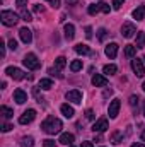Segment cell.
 <instances>
[{"instance_id": "1", "label": "cell", "mask_w": 145, "mask_h": 147, "mask_svg": "<svg viewBox=\"0 0 145 147\" xmlns=\"http://www.w3.org/2000/svg\"><path fill=\"white\" fill-rule=\"evenodd\" d=\"M41 128L43 132H46L48 135H55V134H60L62 130V121L55 116H48L43 123H41Z\"/></svg>"}, {"instance_id": "2", "label": "cell", "mask_w": 145, "mask_h": 147, "mask_svg": "<svg viewBox=\"0 0 145 147\" xmlns=\"http://www.w3.org/2000/svg\"><path fill=\"white\" fill-rule=\"evenodd\" d=\"M0 21H2V24H5V26H15L17 21H19V16L14 14L12 10H2V12H0Z\"/></svg>"}, {"instance_id": "3", "label": "cell", "mask_w": 145, "mask_h": 147, "mask_svg": "<svg viewBox=\"0 0 145 147\" xmlns=\"http://www.w3.org/2000/svg\"><path fill=\"white\" fill-rule=\"evenodd\" d=\"M22 63H24V67H28L29 70H38V69L41 67V63H39V60H38V57L34 53H28V55L24 57Z\"/></svg>"}, {"instance_id": "4", "label": "cell", "mask_w": 145, "mask_h": 147, "mask_svg": "<svg viewBox=\"0 0 145 147\" xmlns=\"http://www.w3.org/2000/svg\"><path fill=\"white\" fill-rule=\"evenodd\" d=\"M132 69H133V72H135L137 77H144L145 75L144 60H140V58H133V60H132Z\"/></svg>"}, {"instance_id": "5", "label": "cell", "mask_w": 145, "mask_h": 147, "mask_svg": "<svg viewBox=\"0 0 145 147\" xmlns=\"http://www.w3.org/2000/svg\"><path fill=\"white\" fill-rule=\"evenodd\" d=\"M135 33H138V31H137V28H135L133 22H125V24L121 26V34L125 38H133Z\"/></svg>"}, {"instance_id": "6", "label": "cell", "mask_w": 145, "mask_h": 147, "mask_svg": "<svg viewBox=\"0 0 145 147\" xmlns=\"http://www.w3.org/2000/svg\"><path fill=\"white\" fill-rule=\"evenodd\" d=\"M5 74H7L9 77H12L14 80H22V79L26 77V74L22 72L21 69H17V67H7V69H5Z\"/></svg>"}, {"instance_id": "7", "label": "cell", "mask_w": 145, "mask_h": 147, "mask_svg": "<svg viewBox=\"0 0 145 147\" xmlns=\"http://www.w3.org/2000/svg\"><path fill=\"white\" fill-rule=\"evenodd\" d=\"M65 98H67V101L75 103V105H80V103H82V92H80L79 89H72V91H68V92L65 94Z\"/></svg>"}, {"instance_id": "8", "label": "cell", "mask_w": 145, "mask_h": 147, "mask_svg": "<svg viewBox=\"0 0 145 147\" xmlns=\"http://www.w3.org/2000/svg\"><path fill=\"white\" fill-rule=\"evenodd\" d=\"M34 118H36V110H28L19 116V123H21V125H28V123H31Z\"/></svg>"}, {"instance_id": "9", "label": "cell", "mask_w": 145, "mask_h": 147, "mask_svg": "<svg viewBox=\"0 0 145 147\" xmlns=\"http://www.w3.org/2000/svg\"><path fill=\"white\" fill-rule=\"evenodd\" d=\"M119 108H121V101L118 99V98H114L111 103H109V118H116L118 116V113H119Z\"/></svg>"}, {"instance_id": "10", "label": "cell", "mask_w": 145, "mask_h": 147, "mask_svg": "<svg viewBox=\"0 0 145 147\" xmlns=\"http://www.w3.org/2000/svg\"><path fill=\"white\" fill-rule=\"evenodd\" d=\"M108 128H109L108 118H99V120L92 125V130H94V132H99V134H101V132H106Z\"/></svg>"}, {"instance_id": "11", "label": "cell", "mask_w": 145, "mask_h": 147, "mask_svg": "<svg viewBox=\"0 0 145 147\" xmlns=\"http://www.w3.org/2000/svg\"><path fill=\"white\" fill-rule=\"evenodd\" d=\"M92 86H96V87H104V86H108V79H106V75L96 74V75L92 77Z\"/></svg>"}, {"instance_id": "12", "label": "cell", "mask_w": 145, "mask_h": 147, "mask_svg": "<svg viewBox=\"0 0 145 147\" xmlns=\"http://www.w3.org/2000/svg\"><path fill=\"white\" fill-rule=\"evenodd\" d=\"M14 101H15L17 105H24V103L28 101V94H26L22 89H15V91H14Z\"/></svg>"}, {"instance_id": "13", "label": "cell", "mask_w": 145, "mask_h": 147, "mask_svg": "<svg viewBox=\"0 0 145 147\" xmlns=\"http://www.w3.org/2000/svg\"><path fill=\"white\" fill-rule=\"evenodd\" d=\"M19 36H21V39H22V43L29 45V43L33 41V31L28 29V28H22V29L19 31Z\"/></svg>"}, {"instance_id": "14", "label": "cell", "mask_w": 145, "mask_h": 147, "mask_svg": "<svg viewBox=\"0 0 145 147\" xmlns=\"http://www.w3.org/2000/svg\"><path fill=\"white\" fill-rule=\"evenodd\" d=\"M58 142H60V144H63V146H73L75 137H73V134L65 132V134H62V135H60V140H58Z\"/></svg>"}, {"instance_id": "15", "label": "cell", "mask_w": 145, "mask_h": 147, "mask_svg": "<svg viewBox=\"0 0 145 147\" xmlns=\"http://www.w3.org/2000/svg\"><path fill=\"white\" fill-rule=\"evenodd\" d=\"M104 53H106L108 58H116V55H118V45L116 43H109L108 46H106V50H104Z\"/></svg>"}, {"instance_id": "16", "label": "cell", "mask_w": 145, "mask_h": 147, "mask_svg": "<svg viewBox=\"0 0 145 147\" xmlns=\"http://www.w3.org/2000/svg\"><path fill=\"white\" fill-rule=\"evenodd\" d=\"M60 110H62V115L65 116V118H73V115H75V111L73 108L68 105V103H65V105H62L60 106Z\"/></svg>"}, {"instance_id": "17", "label": "cell", "mask_w": 145, "mask_h": 147, "mask_svg": "<svg viewBox=\"0 0 145 147\" xmlns=\"http://www.w3.org/2000/svg\"><path fill=\"white\" fill-rule=\"evenodd\" d=\"M133 19L144 21L145 19V5H140V7H137V9L133 10Z\"/></svg>"}, {"instance_id": "18", "label": "cell", "mask_w": 145, "mask_h": 147, "mask_svg": "<svg viewBox=\"0 0 145 147\" xmlns=\"http://www.w3.org/2000/svg\"><path fill=\"white\" fill-rule=\"evenodd\" d=\"M63 31H65V38L67 39H73V36H75V26L73 24H65Z\"/></svg>"}, {"instance_id": "19", "label": "cell", "mask_w": 145, "mask_h": 147, "mask_svg": "<svg viewBox=\"0 0 145 147\" xmlns=\"http://www.w3.org/2000/svg\"><path fill=\"white\" fill-rule=\"evenodd\" d=\"M75 51H77L79 55H89V53H91V48H89L87 45L79 43V45H75Z\"/></svg>"}, {"instance_id": "20", "label": "cell", "mask_w": 145, "mask_h": 147, "mask_svg": "<svg viewBox=\"0 0 145 147\" xmlns=\"http://www.w3.org/2000/svg\"><path fill=\"white\" fill-rule=\"evenodd\" d=\"M19 16H21V19H22V21H26V22H31V21H33V16H31V12H29L26 7H22V9H21Z\"/></svg>"}, {"instance_id": "21", "label": "cell", "mask_w": 145, "mask_h": 147, "mask_svg": "<svg viewBox=\"0 0 145 147\" xmlns=\"http://www.w3.org/2000/svg\"><path fill=\"white\" fill-rule=\"evenodd\" d=\"M125 55H126L128 58H133V57L137 55V46H135V45H126V48H125Z\"/></svg>"}, {"instance_id": "22", "label": "cell", "mask_w": 145, "mask_h": 147, "mask_svg": "<svg viewBox=\"0 0 145 147\" xmlns=\"http://www.w3.org/2000/svg\"><path fill=\"white\" fill-rule=\"evenodd\" d=\"M39 87L44 89V91H48V89L53 87V80H51V79H41V80H39Z\"/></svg>"}, {"instance_id": "23", "label": "cell", "mask_w": 145, "mask_h": 147, "mask_svg": "<svg viewBox=\"0 0 145 147\" xmlns=\"http://www.w3.org/2000/svg\"><path fill=\"white\" fill-rule=\"evenodd\" d=\"M137 48H144L145 46V33L144 31H138L137 33V45H135Z\"/></svg>"}, {"instance_id": "24", "label": "cell", "mask_w": 145, "mask_h": 147, "mask_svg": "<svg viewBox=\"0 0 145 147\" xmlns=\"http://www.w3.org/2000/svg\"><path fill=\"white\" fill-rule=\"evenodd\" d=\"M121 140H123V134H121V132H114V134L111 135V144L118 146V144H121Z\"/></svg>"}, {"instance_id": "25", "label": "cell", "mask_w": 145, "mask_h": 147, "mask_svg": "<svg viewBox=\"0 0 145 147\" xmlns=\"http://www.w3.org/2000/svg\"><path fill=\"white\" fill-rule=\"evenodd\" d=\"M116 72H118V67L113 65V63L104 65V69H103V74H106V75H113V74H116Z\"/></svg>"}, {"instance_id": "26", "label": "cell", "mask_w": 145, "mask_h": 147, "mask_svg": "<svg viewBox=\"0 0 145 147\" xmlns=\"http://www.w3.org/2000/svg\"><path fill=\"white\" fill-rule=\"evenodd\" d=\"M65 65H67V58H65V57H58V58L55 60V67H56L58 70L65 69Z\"/></svg>"}, {"instance_id": "27", "label": "cell", "mask_w": 145, "mask_h": 147, "mask_svg": "<svg viewBox=\"0 0 145 147\" xmlns=\"http://www.w3.org/2000/svg\"><path fill=\"white\" fill-rule=\"evenodd\" d=\"M70 70H72V72L82 70V60H73L72 63H70Z\"/></svg>"}, {"instance_id": "28", "label": "cell", "mask_w": 145, "mask_h": 147, "mask_svg": "<svg viewBox=\"0 0 145 147\" xmlns=\"http://www.w3.org/2000/svg\"><path fill=\"white\" fill-rule=\"evenodd\" d=\"M0 113H2V115H3V118H7V120L14 116V111L10 110V108H7V106H2V108H0Z\"/></svg>"}, {"instance_id": "29", "label": "cell", "mask_w": 145, "mask_h": 147, "mask_svg": "<svg viewBox=\"0 0 145 147\" xmlns=\"http://www.w3.org/2000/svg\"><path fill=\"white\" fill-rule=\"evenodd\" d=\"M34 146V139L33 137H24L21 140V147H33Z\"/></svg>"}, {"instance_id": "30", "label": "cell", "mask_w": 145, "mask_h": 147, "mask_svg": "<svg viewBox=\"0 0 145 147\" xmlns=\"http://www.w3.org/2000/svg\"><path fill=\"white\" fill-rule=\"evenodd\" d=\"M87 12H89L91 16H96L97 12H101V9H99V3H92V5H89V7H87Z\"/></svg>"}, {"instance_id": "31", "label": "cell", "mask_w": 145, "mask_h": 147, "mask_svg": "<svg viewBox=\"0 0 145 147\" xmlns=\"http://www.w3.org/2000/svg\"><path fill=\"white\" fill-rule=\"evenodd\" d=\"M106 34H108L106 28H99V29H97V38H99V41H104V39H106Z\"/></svg>"}, {"instance_id": "32", "label": "cell", "mask_w": 145, "mask_h": 147, "mask_svg": "<svg viewBox=\"0 0 145 147\" xmlns=\"http://www.w3.org/2000/svg\"><path fill=\"white\" fill-rule=\"evenodd\" d=\"M97 3H99V9H101V12L109 14V10H111V9H109V5L106 3V2H97Z\"/></svg>"}, {"instance_id": "33", "label": "cell", "mask_w": 145, "mask_h": 147, "mask_svg": "<svg viewBox=\"0 0 145 147\" xmlns=\"http://www.w3.org/2000/svg\"><path fill=\"white\" fill-rule=\"evenodd\" d=\"M123 3H125V0H113V9L114 10H119L123 7Z\"/></svg>"}, {"instance_id": "34", "label": "cell", "mask_w": 145, "mask_h": 147, "mask_svg": "<svg viewBox=\"0 0 145 147\" xmlns=\"http://www.w3.org/2000/svg\"><path fill=\"white\" fill-rule=\"evenodd\" d=\"M130 106L132 108L138 106V96H130Z\"/></svg>"}, {"instance_id": "35", "label": "cell", "mask_w": 145, "mask_h": 147, "mask_svg": "<svg viewBox=\"0 0 145 147\" xmlns=\"http://www.w3.org/2000/svg\"><path fill=\"white\" fill-rule=\"evenodd\" d=\"M55 140H51V139H46V140H43V147H55Z\"/></svg>"}, {"instance_id": "36", "label": "cell", "mask_w": 145, "mask_h": 147, "mask_svg": "<svg viewBox=\"0 0 145 147\" xmlns=\"http://www.w3.org/2000/svg\"><path fill=\"white\" fill-rule=\"evenodd\" d=\"M85 118H87V120H94V118H96L94 111H92V110H87V111H85Z\"/></svg>"}, {"instance_id": "37", "label": "cell", "mask_w": 145, "mask_h": 147, "mask_svg": "<svg viewBox=\"0 0 145 147\" xmlns=\"http://www.w3.org/2000/svg\"><path fill=\"white\" fill-rule=\"evenodd\" d=\"M9 48L15 51V50H17V41H15V39H10V41H9Z\"/></svg>"}, {"instance_id": "38", "label": "cell", "mask_w": 145, "mask_h": 147, "mask_svg": "<svg viewBox=\"0 0 145 147\" xmlns=\"http://www.w3.org/2000/svg\"><path fill=\"white\" fill-rule=\"evenodd\" d=\"M33 10H34V12H36V14H41V12H43V10H44V7H43V5H33Z\"/></svg>"}, {"instance_id": "39", "label": "cell", "mask_w": 145, "mask_h": 147, "mask_svg": "<svg viewBox=\"0 0 145 147\" xmlns=\"http://www.w3.org/2000/svg\"><path fill=\"white\" fill-rule=\"evenodd\" d=\"M44 2H50L55 9H58V7H60V0H44Z\"/></svg>"}, {"instance_id": "40", "label": "cell", "mask_w": 145, "mask_h": 147, "mask_svg": "<svg viewBox=\"0 0 145 147\" xmlns=\"http://www.w3.org/2000/svg\"><path fill=\"white\" fill-rule=\"evenodd\" d=\"M12 128H14V127H12L10 123H5V125L2 127V132H9V130H12Z\"/></svg>"}, {"instance_id": "41", "label": "cell", "mask_w": 145, "mask_h": 147, "mask_svg": "<svg viewBox=\"0 0 145 147\" xmlns=\"http://www.w3.org/2000/svg\"><path fill=\"white\" fill-rule=\"evenodd\" d=\"M85 36H87V38H92V29H91L89 26L85 28Z\"/></svg>"}, {"instance_id": "42", "label": "cell", "mask_w": 145, "mask_h": 147, "mask_svg": "<svg viewBox=\"0 0 145 147\" xmlns=\"http://www.w3.org/2000/svg\"><path fill=\"white\" fill-rule=\"evenodd\" d=\"M0 55L5 57V45H3V43H0Z\"/></svg>"}, {"instance_id": "43", "label": "cell", "mask_w": 145, "mask_h": 147, "mask_svg": "<svg viewBox=\"0 0 145 147\" xmlns=\"http://www.w3.org/2000/svg\"><path fill=\"white\" fill-rule=\"evenodd\" d=\"M111 94H113V89H106V91H104V94H103V96H104V98H109V96H111Z\"/></svg>"}, {"instance_id": "44", "label": "cell", "mask_w": 145, "mask_h": 147, "mask_svg": "<svg viewBox=\"0 0 145 147\" xmlns=\"http://www.w3.org/2000/svg\"><path fill=\"white\" fill-rule=\"evenodd\" d=\"M17 5H19V9L26 7V0H17Z\"/></svg>"}, {"instance_id": "45", "label": "cell", "mask_w": 145, "mask_h": 147, "mask_svg": "<svg viewBox=\"0 0 145 147\" xmlns=\"http://www.w3.org/2000/svg\"><path fill=\"white\" fill-rule=\"evenodd\" d=\"M80 147H94V146H92V142H82Z\"/></svg>"}, {"instance_id": "46", "label": "cell", "mask_w": 145, "mask_h": 147, "mask_svg": "<svg viewBox=\"0 0 145 147\" xmlns=\"http://www.w3.org/2000/svg\"><path fill=\"white\" fill-rule=\"evenodd\" d=\"M132 147H144L142 142H135V144H132Z\"/></svg>"}, {"instance_id": "47", "label": "cell", "mask_w": 145, "mask_h": 147, "mask_svg": "<svg viewBox=\"0 0 145 147\" xmlns=\"http://www.w3.org/2000/svg\"><path fill=\"white\" fill-rule=\"evenodd\" d=\"M142 140H144V142H145V130H144V132H142Z\"/></svg>"}, {"instance_id": "48", "label": "cell", "mask_w": 145, "mask_h": 147, "mask_svg": "<svg viewBox=\"0 0 145 147\" xmlns=\"http://www.w3.org/2000/svg\"><path fill=\"white\" fill-rule=\"evenodd\" d=\"M142 89H144V91H145V82H144V84H142Z\"/></svg>"}, {"instance_id": "49", "label": "cell", "mask_w": 145, "mask_h": 147, "mask_svg": "<svg viewBox=\"0 0 145 147\" xmlns=\"http://www.w3.org/2000/svg\"><path fill=\"white\" fill-rule=\"evenodd\" d=\"M144 115H145V110H144Z\"/></svg>"}]
</instances>
